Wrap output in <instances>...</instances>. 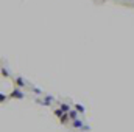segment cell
<instances>
[{"label": "cell", "mask_w": 134, "mask_h": 132, "mask_svg": "<svg viewBox=\"0 0 134 132\" xmlns=\"http://www.w3.org/2000/svg\"><path fill=\"white\" fill-rule=\"evenodd\" d=\"M64 113H67V112H64L63 109H56V110H55V115H56L58 118H61V117H63Z\"/></svg>", "instance_id": "7a4b0ae2"}, {"label": "cell", "mask_w": 134, "mask_h": 132, "mask_svg": "<svg viewBox=\"0 0 134 132\" xmlns=\"http://www.w3.org/2000/svg\"><path fill=\"white\" fill-rule=\"evenodd\" d=\"M11 97H13V98H24V93H22V92H19V90L16 89V90L11 93Z\"/></svg>", "instance_id": "6da1fadb"}, {"label": "cell", "mask_w": 134, "mask_h": 132, "mask_svg": "<svg viewBox=\"0 0 134 132\" xmlns=\"http://www.w3.org/2000/svg\"><path fill=\"white\" fill-rule=\"evenodd\" d=\"M67 118H69V112H67V113H64V115L61 117V123H63V124L67 121Z\"/></svg>", "instance_id": "5b68a950"}, {"label": "cell", "mask_w": 134, "mask_h": 132, "mask_svg": "<svg viewBox=\"0 0 134 132\" xmlns=\"http://www.w3.org/2000/svg\"><path fill=\"white\" fill-rule=\"evenodd\" d=\"M2 73H3V75H2V76H9V75H8V71H6V70H5V68H3V70H2Z\"/></svg>", "instance_id": "9c48e42d"}, {"label": "cell", "mask_w": 134, "mask_h": 132, "mask_svg": "<svg viewBox=\"0 0 134 132\" xmlns=\"http://www.w3.org/2000/svg\"><path fill=\"white\" fill-rule=\"evenodd\" d=\"M76 110H78V112H81V113H83V112H84V107H83V106H81V104H76Z\"/></svg>", "instance_id": "8992f818"}, {"label": "cell", "mask_w": 134, "mask_h": 132, "mask_svg": "<svg viewBox=\"0 0 134 132\" xmlns=\"http://www.w3.org/2000/svg\"><path fill=\"white\" fill-rule=\"evenodd\" d=\"M16 82H17V86H24V81H22L20 78H17V79H16Z\"/></svg>", "instance_id": "52a82bcc"}, {"label": "cell", "mask_w": 134, "mask_h": 132, "mask_svg": "<svg viewBox=\"0 0 134 132\" xmlns=\"http://www.w3.org/2000/svg\"><path fill=\"white\" fill-rule=\"evenodd\" d=\"M76 113H78V110H72V112L69 113V117H70L72 120H76Z\"/></svg>", "instance_id": "3957f363"}, {"label": "cell", "mask_w": 134, "mask_h": 132, "mask_svg": "<svg viewBox=\"0 0 134 132\" xmlns=\"http://www.w3.org/2000/svg\"><path fill=\"white\" fill-rule=\"evenodd\" d=\"M61 109H63L64 112H67V110H69V106H67V104H63V106H61Z\"/></svg>", "instance_id": "ba28073f"}, {"label": "cell", "mask_w": 134, "mask_h": 132, "mask_svg": "<svg viewBox=\"0 0 134 132\" xmlns=\"http://www.w3.org/2000/svg\"><path fill=\"white\" fill-rule=\"evenodd\" d=\"M81 126H83V123H81L80 120H75V121H73V128H81Z\"/></svg>", "instance_id": "277c9868"}]
</instances>
